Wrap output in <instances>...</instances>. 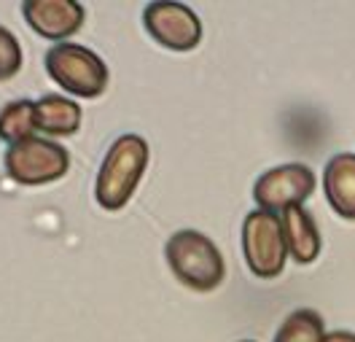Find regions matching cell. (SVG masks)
I'll return each instance as SVG.
<instances>
[{
	"label": "cell",
	"mask_w": 355,
	"mask_h": 342,
	"mask_svg": "<svg viewBox=\"0 0 355 342\" xmlns=\"http://www.w3.org/2000/svg\"><path fill=\"white\" fill-rule=\"evenodd\" d=\"M148 157L151 148L140 135H121L113 140L94 181V197L100 207L121 210L132 200L135 189L148 167Z\"/></svg>",
	"instance_id": "obj_1"
},
{
	"label": "cell",
	"mask_w": 355,
	"mask_h": 342,
	"mask_svg": "<svg viewBox=\"0 0 355 342\" xmlns=\"http://www.w3.org/2000/svg\"><path fill=\"white\" fill-rule=\"evenodd\" d=\"M167 264L178 280L191 291H216L223 283L226 264L218 246L197 229H178L164 246Z\"/></svg>",
	"instance_id": "obj_2"
},
{
	"label": "cell",
	"mask_w": 355,
	"mask_h": 342,
	"mask_svg": "<svg viewBox=\"0 0 355 342\" xmlns=\"http://www.w3.org/2000/svg\"><path fill=\"white\" fill-rule=\"evenodd\" d=\"M46 73L51 81H57L67 94L94 100L108 89V65L103 62L100 54L81 44H57L46 51L44 57Z\"/></svg>",
	"instance_id": "obj_3"
},
{
	"label": "cell",
	"mask_w": 355,
	"mask_h": 342,
	"mask_svg": "<svg viewBox=\"0 0 355 342\" xmlns=\"http://www.w3.org/2000/svg\"><path fill=\"white\" fill-rule=\"evenodd\" d=\"M243 253L256 277H277L286 270L288 246L283 234V221L277 213L250 210L243 221Z\"/></svg>",
	"instance_id": "obj_4"
},
{
	"label": "cell",
	"mask_w": 355,
	"mask_h": 342,
	"mask_svg": "<svg viewBox=\"0 0 355 342\" xmlns=\"http://www.w3.org/2000/svg\"><path fill=\"white\" fill-rule=\"evenodd\" d=\"M6 173L11 181L22 186H44L65 178L70 170V154L62 143H54L49 137H33L17 146H8L6 151Z\"/></svg>",
	"instance_id": "obj_5"
},
{
	"label": "cell",
	"mask_w": 355,
	"mask_h": 342,
	"mask_svg": "<svg viewBox=\"0 0 355 342\" xmlns=\"http://www.w3.org/2000/svg\"><path fill=\"white\" fill-rule=\"evenodd\" d=\"M312 191H315V173L307 164L291 162L259 176V181L253 186V200L259 210L283 213L288 207L304 205V200H310Z\"/></svg>",
	"instance_id": "obj_6"
},
{
	"label": "cell",
	"mask_w": 355,
	"mask_h": 342,
	"mask_svg": "<svg viewBox=\"0 0 355 342\" xmlns=\"http://www.w3.org/2000/svg\"><path fill=\"white\" fill-rule=\"evenodd\" d=\"M143 24L156 44L173 51H191L202 41L200 17L183 3H148L143 11Z\"/></svg>",
	"instance_id": "obj_7"
},
{
	"label": "cell",
	"mask_w": 355,
	"mask_h": 342,
	"mask_svg": "<svg viewBox=\"0 0 355 342\" xmlns=\"http://www.w3.org/2000/svg\"><path fill=\"white\" fill-rule=\"evenodd\" d=\"M22 14L27 24L49 41H62L76 35L87 19V11L76 0H24Z\"/></svg>",
	"instance_id": "obj_8"
},
{
	"label": "cell",
	"mask_w": 355,
	"mask_h": 342,
	"mask_svg": "<svg viewBox=\"0 0 355 342\" xmlns=\"http://www.w3.org/2000/svg\"><path fill=\"white\" fill-rule=\"evenodd\" d=\"M280 221H283V234H286L291 259L299 262V264H312L320 253V246H323L312 213L304 205H296L283 210Z\"/></svg>",
	"instance_id": "obj_9"
},
{
	"label": "cell",
	"mask_w": 355,
	"mask_h": 342,
	"mask_svg": "<svg viewBox=\"0 0 355 342\" xmlns=\"http://www.w3.org/2000/svg\"><path fill=\"white\" fill-rule=\"evenodd\" d=\"M326 200L336 216L355 221V154H336L323 173Z\"/></svg>",
	"instance_id": "obj_10"
},
{
	"label": "cell",
	"mask_w": 355,
	"mask_h": 342,
	"mask_svg": "<svg viewBox=\"0 0 355 342\" xmlns=\"http://www.w3.org/2000/svg\"><path fill=\"white\" fill-rule=\"evenodd\" d=\"M81 105L62 94H46L35 100V127L49 137L76 135L81 127Z\"/></svg>",
	"instance_id": "obj_11"
},
{
	"label": "cell",
	"mask_w": 355,
	"mask_h": 342,
	"mask_svg": "<svg viewBox=\"0 0 355 342\" xmlns=\"http://www.w3.org/2000/svg\"><path fill=\"white\" fill-rule=\"evenodd\" d=\"M38 132L35 127V100H14L0 108V140L17 146L33 140Z\"/></svg>",
	"instance_id": "obj_12"
},
{
	"label": "cell",
	"mask_w": 355,
	"mask_h": 342,
	"mask_svg": "<svg viewBox=\"0 0 355 342\" xmlns=\"http://www.w3.org/2000/svg\"><path fill=\"white\" fill-rule=\"evenodd\" d=\"M275 342H326V326L315 310H296L280 323Z\"/></svg>",
	"instance_id": "obj_13"
},
{
	"label": "cell",
	"mask_w": 355,
	"mask_h": 342,
	"mask_svg": "<svg viewBox=\"0 0 355 342\" xmlns=\"http://www.w3.org/2000/svg\"><path fill=\"white\" fill-rule=\"evenodd\" d=\"M24 54L22 46L17 41V35L0 24V81H8L14 78L19 70H22Z\"/></svg>",
	"instance_id": "obj_14"
},
{
	"label": "cell",
	"mask_w": 355,
	"mask_h": 342,
	"mask_svg": "<svg viewBox=\"0 0 355 342\" xmlns=\"http://www.w3.org/2000/svg\"><path fill=\"white\" fill-rule=\"evenodd\" d=\"M326 342H355V334L353 332H329Z\"/></svg>",
	"instance_id": "obj_15"
},
{
	"label": "cell",
	"mask_w": 355,
	"mask_h": 342,
	"mask_svg": "<svg viewBox=\"0 0 355 342\" xmlns=\"http://www.w3.org/2000/svg\"><path fill=\"white\" fill-rule=\"evenodd\" d=\"M243 342H253V340H243Z\"/></svg>",
	"instance_id": "obj_16"
}]
</instances>
